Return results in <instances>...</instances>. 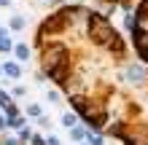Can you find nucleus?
Listing matches in <instances>:
<instances>
[{"label":"nucleus","mask_w":148,"mask_h":145,"mask_svg":"<svg viewBox=\"0 0 148 145\" xmlns=\"http://www.w3.org/2000/svg\"><path fill=\"white\" fill-rule=\"evenodd\" d=\"M3 126H5V116L0 113V129H3Z\"/></svg>","instance_id":"6ab92c4d"},{"label":"nucleus","mask_w":148,"mask_h":145,"mask_svg":"<svg viewBox=\"0 0 148 145\" xmlns=\"http://www.w3.org/2000/svg\"><path fill=\"white\" fill-rule=\"evenodd\" d=\"M38 51L46 75L65 89L92 132L113 118V97L124 81L127 46L105 14L67 5L38 27Z\"/></svg>","instance_id":"f257e3e1"},{"label":"nucleus","mask_w":148,"mask_h":145,"mask_svg":"<svg viewBox=\"0 0 148 145\" xmlns=\"http://www.w3.org/2000/svg\"><path fill=\"white\" fill-rule=\"evenodd\" d=\"M27 116H32V118H40V116H43L40 105H27Z\"/></svg>","instance_id":"9b49d317"},{"label":"nucleus","mask_w":148,"mask_h":145,"mask_svg":"<svg viewBox=\"0 0 148 145\" xmlns=\"http://www.w3.org/2000/svg\"><path fill=\"white\" fill-rule=\"evenodd\" d=\"M3 73L8 75V78H22V67H19V62H5V65H3Z\"/></svg>","instance_id":"39448f33"},{"label":"nucleus","mask_w":148,"mask_h":145,"mask_svg":"<svg viewBox=\"0 0 148 145\" xmlns=\"http://www.w3.org/2000/svg\"><path fill=\"white\" fill-rule=\"evenodd\" d=\"M46 145H62V142H59V137H54V134H49V137H46Z\"/></svg>","instance_id":"dca6fc26"},{"label":"nucleus","mask_w":148,"mask_h":145,"mask_svg":"<svg viewBox=\"0 0 148 145\" xmlns=\"http://www.w3.org/2000/svg\"><path fill=\"white\" fill-rule=\"evenodd\" d=\"M22 124H24V118H22V116H11V118H5V126H11V129H22Z\"/></svg>","instance_id":"1a4fd4ad"},{"label":"nucleus","mask_w":148,"mask_h":145,"mask_svg":"<svg viewBox=\"0 0 148 145\" xmlns=\"http://www.w3.org/2000/svg\"><path fill=\"white\" fill-rule=\"evenodd\" d=\"M8 3H11V0H0V8H3V5H8Z\"/></svg>","instance_id":"aec40b11"},{"label":"nucleus","mask_w":148,"mask_h":145,"mask_svg":"<svg viewBox=\"0 0 148 145\" xmlns=\"http://www.w3.org/2000/svg\"><path fill=\"white\" fill-rule=\"evenodd\" d=\"M11 30H24V19L22 16H14L11 19Z\"/></svg>","instance_id":"f8f14e48"},{"label":"nucleus","mask_w":148,"mask_h":145,"mask_svg":"<svg viewBox=\"0 0 148 145\" xmlns=\"http://www.w3.org/2000/svg\"><path fill=\"white\" fill-rule=\"evenodd\" d=\"M14 54H16V62H27V59H30V46L27 43H16Z\"/></svg>","instance_id":"20e7f679"},{"label":"nucleus","mask_w":148,"mask_h":145,"mask_svg":"<svg viewBox=\"0 0 148 145\" xmlns=\"http://www.w3.org/2000/svg\"><path fill=\"white\" fill-rule=\"evenodd\" d=\"M62 126H65V129L78 126V116H75V113H65V116H62Z\"/></svg>","instance_id":"0eeeda50"},{"label":"nucleus","mask_w":148,"mask_h":145,"mask_svg":"<svg viewBox=\"0 0 148 145\" xmlns=\"http://www.w3.org/2000/svg\"><path fill=\"white\" fill-rule=\"evenodd\" d=\"M135 19L129 22V32H132V46L140 62L148 65V0H140L135 5Z\"/></svg>","instance_id":"f03ea898"},{"label":"nucleus","mask_w":148,"mask_h":145,"mask_svg":"<svg viewBox=\"0 0 148 145\" xmlns=\"http://www.w3.org/2000/svg\"><path fill=\"white\" fill-rule=\"evenodd\" d=\"M97 3L108 5V8H127V5H132L135 0H97Z\"/></svg>","instance_id":"423d86ee"},{"label":"nucleus","mask_w":148,"mask_h":145,"mask_svg":"<svg viewBox=\"0 0 148 145\" xmlns=\"http://www.w3.org/2000/svg\"><path fill=\"white\" fill-rule=\"evenodd\" d=\"M86 140H89V145H102V134H97V132H92V129H89Z\"/></svg>","instance_id":"9d476101"},{"label":"nucleus","mask_w":148,"mask_h":145,"mask_svg":"<svg viewBox=\"0 0 148 145\" xmlns=\"http://www.w3.org/2000/svg\"><path fill=\"white\" fill-rule=\"evenodd\" d=\"M8 51H14V43H11V32L0 27V54H8Z\"/></svg>","instance_id":"7ed1b4c3"},{"label":"nucleus","mask_w":148,"mask_h":145,"mask_svg":"<svg viewBox=\"0 0 148 145\" xmlns=\"http://www.w3.org/2000/svg\"><path fill=\"white\" fill-rule=\"evenodd\" d=\"M14 97H24V86H16L14 89Z\"/></svg>","instance_id":"f3484780"},{"label":"nucleus","mask_w":148,"mask_h":145,"mask_svg":"<svg viewBox=\"0 0 148 145\" xmlns=\"http://www.w3.org/2000/svg\"><path fill=\"white\" fill-rule=\"evenodd\" d=\"M32 145H46V137H40V134H32Z\"/></svg>","instance_id":"2eb2a0df"},{"label":"nucleus","mask_w":148,"mask_h":145,"mask_svg":"<svg viewBox=\"0 0 148 145\" xmlns=\"http://www.w3.org/2000/svg\"><path fill=\"white\" fill-rule=\"evenodd\" d=\"M19 140H22V142L32 140V132H30V129H19Z\"/></svg>","instance_id":"ddd939ff"},{"label":"nucleus","mask_w":148,"mask_h":145,"mask_svg":"<svg viewBox=\"0 0 148 145\" xmlns=\"http://www.w3.org/2000/svg\"><path fill=\"white\" fill-rule=\"evenodd\" d=\"M8 102H11V94H8V91H3V89H0V105H8Z\"/></svg>","instance_id":"4468645a"},{"label":"nucleus","mask_w":148,"mask_h":145,"mask_svg":"<svg viewBox=\"0 0 148 145\" xmlns=\"http://www.w3.org/2000/svg\"><path fill=\"white\" fill-rule=\"evenodd\" d=\"M86 134H89V132H86V129H81V126H73V129H70V137H73L75 142L86 140Z\"/></svg>","instance_id":"6e6552de"},{"label":"nucleus","mask_w":148,"mask_h":145,"mask_svg":"<svg viewBox=\"0 0 148 145\" xmlns=\"http://www.w3.org/2000/svg\"><path fill=\"white\" fill-rule=\"evenodd\" d=\"M3 145H19V140H11V137H8V140H3Z\"/></svg>","instance_id":"a211bd4d"}]
</instances>
